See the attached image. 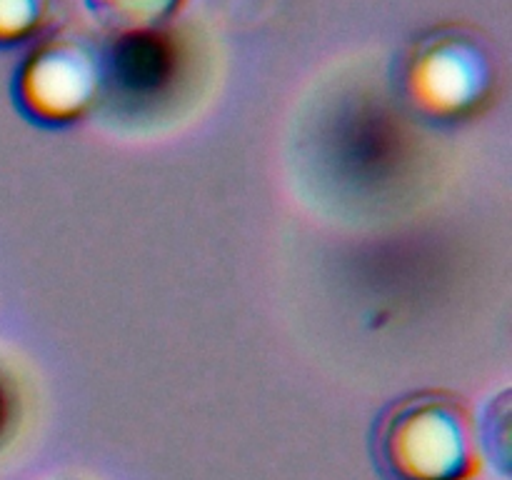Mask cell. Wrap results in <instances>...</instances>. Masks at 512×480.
Wrapping results in <instances>:
<instances>
[{"label":"cell","mask_w":512,"mask_h":480,"mask_svg":"<svg viewBox=\"0 0 512 480\" xmlns=\"http://www.w3.org/2000/svg\"><path fill=\"white\" fill-rule=\"evenodd\" d=\"M90 13L120 35H143L173 18L188 0H85Z\"/></svg>","instance_id":"277c9868"},{"label":"cell","mask_w":512,"mask_h":480,"mask_svg":"<svg viewBox=\"0 0 512 480\" xmlns=\"http://www.w3.org/2000/svg\"><path fill=\"white\" fill-rule=\"evenodd\" d=\"M378 453L395 480H468L478 468L468 410L440 395L398 405L380 425Z\"/></svg>","instance_id":"6da1fadb"},{"label":"cell","mask_w":512,"mask_h":480,"mask_svg":"<svg viewBox=\"0 0 512 480\" xmlns=\"http://www.w3.org/2000/svg\"><path fill=\"white\" fill-rule=\"evenodd\" d=\"M108 75L103 45L85 33L40 40L15 75L18 105L43 123H68L98 100Z\"/></svg>","instance_id":"7a4b0ae2"},{"label":"cell","mask_w":512,"mask_h":480,"mask_svg":"<svg viewBox=\"0 0 512 480\" xmlns=\"http://www.w3.org/2000/svg\"><path fill=\"white\" fill-rule=\"evenodd\" d=\"M58 0H0V45L35 38L48 28Z\"/></svg>","instance_id":"5b68a950"},{"label":"cell","mask_w":512,"mask_h":480,"mask_svg":"<svg viewBox=\"0 0 512 480\" xmlns=\"http://www.w3.org/2000/svg\"><path fill=\"white\" fill-rule=\"evenodd\" d=\"M0 423H3V408H0Z\"/></svg>","instance_id":"8992f818"},{"label":"cell","mask_w":512,"mask_h":480,"mask_svg":"<svg viewBox=\"0 0 512 480\" xmlns=\"http://www.w3.org/2000/svg\"><path fill=\"white\" fill-rule=\"evenodd\" d=\"M488 50L470 33L448 30L423 40L410 60V90L433 110H460L490 85Z\"/></svg>","instance_id":"3957f363"}]
</instances>
